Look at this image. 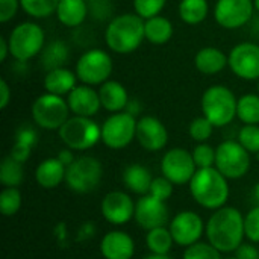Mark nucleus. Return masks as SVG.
<instances>
[{"mask_svg":"<svg viewBox=\"0 0 259 259\" xmlns=\"http://www.w3.org/2000/svg\"><path fill=\"white\" fill-rule=\"evenodd\" d=\"M238 141L249 153H259V124H244L238 132Z\"/></svg>","mask_w":259,"mask_h":259,"instance_id":"nucleus-36","label":"nucleus"},{"mask_svg":"<svg viewBox=\"0 0 259 259\" xmlns=\"http://www.w3.org/2000/svg\"><path fill=\"white\" fill-rule=\"evenodd\" d=\"M173 182H170L165 176H159V178H153V182L150 185V191L149 194H152L153 197L159 199V200H167L171 197L173 194Z\"/></svg>","mask_w":259,"mask_h":259,"instance_id":"nucleus-40","label":"nucleus"},{"mask_svg":"<svg viewBox=\"0 0 259 259\" xmlns=\"http://www.w3.org/2000/svg\"><path fill=\"white\" fill-rule=\"evenodd\" d=\"M32 149H33V147H30V146H27V144H23V143H17V141H15V144H14V147H12V150H11V156H12L15 161L24 164V162L29 159V156H30V153H32Z\"/></svg>","mask_w":259,"mask_h":259,"instance_id":"nucleus-44","label":"nucleus"},{"mask_svg":"<svg viewBox=\"0 0 259 259\" xmlns=\"http://www.w3.org/2000/svg\"><path fill=\"white\" fill-rule=\"evenodd\" d=\"M62 143L71 150H88L102 140V127L91 117H70L58 131Z\"/></svg>","mask_w":259,"mask_h":259,"instance_id":"nucleus-6","label":"nucleus"},{"mask_svg":"<svg viewBox=\"0 0 259 259\" xmlns=\"http://www.w3.org/2000/svg\"><path fill=\"white\" fill-rule=\"evenodd\" d=\"M229 67L232 73L244 80H259V46L255 42L237 44L229 56Z\"/></svg>","mask_w":259,"mask_h":259,"instance_id":"nucleus-14","label":"nucleus"},{"mask_svg":"<svg viewBox=\"0 0 259 259\" xmlns=\"http://www.w3.org/2000/svg\"><path fill=\"white\" fill-rule=\"evenodd\" d=\"M168 208L164 200L153 197L152 194L143 196L135 203V222L141 229L152 231L156 228H162L168 222Z\"/></svg>","mask_w":259,"mask_h":259,"instance_id":"nucleus-16","label":"nucleus"},{"mask_svg":"<svg viewBox=\"0 0 259 259\" xmlns=\"http://www.w3.org/2000/svg\"><path fill=\"white\" fill-rule=\"evenodd\" d=\"M20 6V0H0V23L11 21L17 15Z\"/></svg>","mask_w":259,"mask_h":259,"instance_id":"nucleus-42","label":"nucleus"},{"mask_svg":"<svg viewBox=\"0 0 259 259\" xmlns=\"http://www.w3.org/2000/svg\"><path fill=\"white\" fill-rule=\"evenodd\" d=\"M253 197H255V200L259 203V182L255 185V188H253Z\"/></svg>","mask_w":259,"mask_h":259,"instance_id":"nucleus-50","label":"nucleus"},{"mask_svg":"<svg viewBox=\"0 0 259 259\" xmlns=\"http://www.w3.org/2000/svg\"><path fill=\"white\" fill-rule=\"evenodd\" d=\"M214 124L206 118V117H197L194 118L191 123H190V127H188V134L190 137L197 141V143H205L206 140L211 138L212 132H214Z\"/></svg>","mask_w":259,"mask_h":259,"instance_id":"nucleus-35","label":"nucleus"},{"mask_svg":"<svg viewBox=\"0 0 259 259\" xmlns=\"http://www.w3.org/2000/svg\"><path fill=\"white\" fill-rule=\"evenodd\" d=\"M197 165L194 162L193 153L185 149L175 147L170 149L161 159V171L175 185L190 184L196 175Z\"/></svg>","mask_w":259,"mask_h":259,"instance_id":"nucleus-12","label":"nucleus"},{"mask_svg":"<svg viewBox=\"0 0 259 259\" xmlns=\"http://www.w3.org/2000/svg\"><path fill=\"white\" fill-rule=\"evenodd\" d=\"M206 237L208 243H211L217 250L223 253L235 252L246 237L243 214L234 206L215 209L208 220Z\"/></svg>","mask_w":259,"mask_h":259,"instance_id":"nucleus-1","label":"nucleus"},{"mask_svg":"<svg viewBox=\"0 0 259 259\" xmlns=\"http://www.w3.org/2000/svg\"><path fill=\"white\" fill-rule=\"evenodd\" d=\"M67 103L70 111L80 117H93L102 108L99 91L85 83L76 85V88L67 96Z\"/></svg>","mask_w":259,"mask_h":259,"instance_id":"nucleus-19","label":"nucleus"},{"mask_svg":"<svg viewBox=\"0 0 259 259\" xmlns=\"http://www.w3.org/2000/svg\"><path fill=\"white\" fill-rule=\"evenodd\" d=\"M205 231L203 220L193 211H182L176 214L170 223V232L176 244L190 247L202 238Z\"/></svg>","mask_w":259,"mask_h":259,"instance_id":"nucleus-15","label":"nucleus"},{"mask_svg":"<svg viewBox=\"0 0 259 259\" xmlns=\"http://www.w3.org/2000/svg\"><path fill=\"white\" fill-rule=\"evenodd\" d=\"M112 58L102 49H91L80 55L76 62V76L85 85H102L112 73Z\"/></svg>","mask_w":259,"mask_h":259,"instance_id":"nucleus-9","label":"nucleus"},{"mask_svg":"<svg viewBox=\"0 0 259 259\" xmlns=\"http://www.w3.org/2000/svg\"><path fill=\"white\" fill-rule=\"evenodd\" d=\"M143 259H171L168 255H156V253H152V255H149V256H146V258Z\"/></svg>","mask_w":259,"mask_h":259,"instance_id":"nucleus-49","label":"nucleus"},{"mask_svg":"<svg viewBox=\"0 0 259 259\" xmlns=\"http://www.w3.org/2000/svg\"><path fill=\"white\" fill-rule=\"evenodd\" d=\"M123 182L126 188L140 196H146L150 191V185L153 182L152 173L141 164H131L123 171Z\"/></svg>","mask_w":259,"mask_h":259,"instance_id":"nucleus-25","label":"nucleus"},{"mask_svg":"<svg viewBox=\"0 0 259 259\" xmlns=\"http://www.w3.org/2000/svg\"><path fill=\"white\" fill-rule=\"evenodd\" d=\"M56 158H58V159H59L65 167H68L70 164H73V161L76 159V158H74V155H73V150H71V149H68V147H67V149H64V150H61V152L58 153V156H56Z\"/></svg>","mask_w":259,"mask_h":259,"instance_id":"nucleus-47","label":"nucleus"},{"mask_svg":"<svg viewBox=\"0 0 259 259\" xmlns=\"http://www.w3.org/2000/svg\"><path fill=\"white\" fill-rule=\"evenodd\" d=\"M103 176V167L99 159L93 156H79L67 167L65 184L79 194L94 191Z\"/></svg>","mask_w":259,"mask_h":259,"instance_id":"nucleus-8","label":"nucleus"},{"mask_svg":"<svg viewBox=\"0 0 259 259\" xmlns=\"http://www.w3.org/2000/svg\"><path fill=\"white\" fill-rule=\"evenodd\" d=\"M190 191L200 206L206 209H220L229 199L228 178L215 167L199 168L190 182Z\"/></svg>","mask_w":259,"mask_h":259,"instance_id":"nucleus-3","label":"nucleus"},{"mask_svg":"<svg viewBox=\"0 0 259 259\" xmlns=\"http://www.w3.org/2000/svg\"><path fill=\"white\" fill-rule=\"evenodd\" d=\"M244 232L252 243H259V206L250 209L244 217Z\"/></svg>","mask_w":259,"mask_h":259,"instance_id":"nucleus-41","label":"nucleus"},{"mask_svg":"<svg viewBox=\"0 0 259 259\" xmlns=\"http://www.w3.org/2000/svg\"><path fill=\"white\" fill-rule=\"evenodd\" d=\"M238 99L225 85L209 87L200 100L203 117H206L215 127L228 126L237 117Z\"/></svg>","mask_w":259,"mask_h":259,"instance_id":"nucleus-4","label":"nucleus"},{"mask_svg":"<svg viewBox=\"0 0 259 259\" xmlns=\"http://www.w3.org/2000/svg\"><path fill=\"white\" fill-rule=\"evenodd\" d=\"M70 108L62 96L44 93L32 103L30 114L33 121L47 131H59L61 126L70 118Z\"/></svg>","mask_w":259,"mask_h":259,"instance_id":"nucleus-7","label":"nucleus"},{"mask_svg":"<svg viewBox=\"0 0 259 259\" xmlns=\"http://www.w3.org/2000/svg\"><path fill=\"white\" fill-rule=\"evenodd\" d=\"M144 32L146 39L155 46H161L170 41L173 36V24L167 17L155 15L152 18L144 20Z\"/></svg>","mask_w":259,"mask_h":259,"instance_id":"nucleus-27","label":"nucleus"},{"mask_svg":"<svg viewBox=\"0 0 259 259\" xmlns=\"http://www.w3.org/2000/svg\"><path fill=\"white\" fill-rule=\"evenodd\" d=\"M8 55H11L9 50V42L5 36H0V62H5Z\"/></svg>","mask_w":259,"mask_h":259,"instance_id":"nucleus-48","label":"nucleus"},{"mask_svg":"<svg viewBox=\"0 0 259 259\" xmlns=\"http://www.w3.org/2000/svg\"><path fill=\"white\" fill-rule=\"evenodd\" d=\"M88 15L87 0H61L56 9V17L67 27L80 26Z\"/></svg>","mask_w":259,"mask_h":259,"instance_id":"nucleus-26","label":"nucleus"},{"mask_svg":"<svg viewBox=\"0 0 259 259\" xmlns=\"http://www.w3.org/2000/svg\"><path fill=\"white\" fill-rule=\"evenodd\" d=\"M208 11L209 6L206 0H181L179 3V17L190 26H196L205 21Z\"/></svg>","mask_w":259,"mask_h":259,"instance_id":"nucleus-28","label":"nucleus"},{"mask_svg":"<svg viewBox=\"0 0 259 259\" xmlns=\"http://www.w3.org/2000/svg\"><path fill=\"white\" fill-rule=\"evenodd\" d=\"M258 94H259V83H258Z\"/></svg>","mask_w":259,"mask_h":259,"instance_id":"nucleus-53","label":"nucleus"},{"mask_svg":"<svg viewBox=\"0 0 259 259\" xmlns=\"http://www.w3.org/2000/svg\"><path fill=\"white\" fill-rule=\"evenodd\" d=\"M11 97H12L11 87H9V83H8L5 79H2V80H0V108H2V109H5V108L9 105Z\"/></svg>","mask_w":259,"mask_h":259,"instance_id":"nucleus-46","label":"nucleus"},{"mask_svg":"<svg viewBox=\"0 0 259 259\" xmlns=\"http://www.w3.org/2000/svg\"><path fill=\"white\" fill-rule=\"evenodd\" d=\"M100 252L105 259H132L135 253V244L129 234L111 231L102 238Z\"/></svg>","mask_w":259,"mask_h":259,"instance_id":"nucleus-20","label":"nucleus"},{"mask_svg":"<svg viewBox=\"0 0 259 259\" xmlns=\"http://www.w3.org/2000/svg\"><path fill=\"white\" fill-rule=\"evenodd\" d=\"M215 168L228 179H240L250 168V153L240 141H223L215 149Z\"/></svg>","mask_w":259,"mask_h":259,"instance_id":"nucleus-11","label":"nucleus"},{"mask_svg":"<svg viewBox=\"0 0 259 259\" xmlns=\"http://www.w3.org/2000/svg\"><path fill=\"white\" fill-rule=\"evenodd\" d=\"M235 256L238 259H259V250L252 244H241L235 250Z\"/></svg>","mask_w":259,"mask_h":259,"instance_id":"nucleus-45","label":"nucleus"},{"mask_svg":"<svg viewBox=\"0 0 259 259\" xmlns=\"http://www.w3.org/2000/svg\"><path fill=\"white\" fill-rule=\"evenodd\" d=\"M67 167L58 159V158H47L39 162V165L35 170V179L36 182L46 188L52 190L61 185L62 181H65Z\"/></svg>","mask_w":259,"mask_h":259,"instance_id":"nucleus-23","label":"nucleus"},{"mask_svg":"<svg viewBox=\"0 0 259 259\" xmlns=\"http://www.w3.org/2000/svg\"><path fill=\"white\" fill-rule=\"evenodd\" d=\"M165 2L167 0H134V9L135 14L147 20L155 15H159V12L165 6Z\"/></svg>","mask_w":259,"mask_h":259,"instance_id":"nucleus-39","label":"nucleus"},{"mask_svg":"<svg viewBox=\"0 0 259 259\" xmlns=\"http://www.w3.org/2000/svg\"><path fill=\"white\" fill-rule=\"evenodd\" d=\"M61 0H20L21 9L33 18H46L56 14Z\"/></svg>","mask_w":259,"mask_h":259,"instance_id":"nucleus-33","label":"nucleus"},{"mask_svg":"<svg viewBox=\"0 0 259 259\" xmlns=\"http://www.w3.org/2000/svg\"><path fill=\"white\" fill-rule=\"evenodd\" d=\"M220 253L211 243H196L185 249L184 259H222Z\"/></svg>","mask_w":259,"mask_h":259,"instance_id":"nucleus-37","label":"nucleus"},{"mask_svg":"<svg viewBox=\"0 0 259 259\" xmlns=\"http://www.w3.org/2000/svg\"><path fill=\"white\" fill-rule=\"evenodd\" d=\"M41 61H42V67L46 68V71L55 70L62 67L67 59H68V47L64 41H52L49 42L42 52H41Z\"/></svg>","mask_w":259,"mask_h":259,"instance_id":"nucleus-29","label":"nucleus"},{"mask_svg":"<svg viewBox=\"0 0 259 259\" xmlns=\"http://www.w3.org/2000/svg\"><path fill=\"white\" fill-rule=\"evenodd\" d=\"M24 179L23 164L15 161L11 155L6 156L0 164V182L5 187H18Z\"/></svg>","mask_w":259,"mask_h":259,"instance_id":"nucleus-32","label":"nucleus"},{"mask_svg":"<svg viewBox=\"0 0 259 259\" xmlns=\"http://www.w3.org/2000/svg\"><path fill=\"white\" fill-rule=\"evenodd\" d=\"M137 140L143 149L149 152H158L167 146L168 132L159 118L153 115H144L137 123Z\"/></svg>","mask_w":259,"mask_h":259,"instance_id":"nucleus-17","label":"nucleus"},{"mask_svg":"<svg viewBox=\"0 0 259 259\" xmlns=\"http://www.w3.org/2000/svg\"><path fill=\"white\" fill-rule=\"evenodd\" d=\"M102 215L111 225H124L135 215V205L129 194L111 191L102 200Z\"/></svg>","mask_w":259,"mask_h":259,"instance_id":"nucleus-18","label":"nucleus"},{"mask_svg":"<svg viewBox=\"0 0 259 259\" xmlns=\"http://www.w3.org/2000/svg\"><path fill=\"white\" fill-rule=\"evenodd\" d=\"M197 168H209L215 167V149H212L206 143H199L191 152Z\"/></svg>","mask_w":259,"mask_h":259,"instance_id":"nucleus-38","label":"nucleus"},{"mask_svg":"<svg viewBox=\"0 0 259 259\" xmlns=\"http://www.w3.org/2000/svg\"><path fill=\"white\" fill-rule=\"evenodd\" d=\"M229 64L228 56L217 47H203L197 52L194 58L196 68L208 76L220 73Z\"/></svg>","mask_w":259,"mask_h":259,"instance_id":"nucleus-24","label":"nucleus"},{"mask_svg":"<svg viewBox=\"0 0 259 259\" xmlns=\"http://www.w3.org/2000/svg\"><path fill=\"white\" fill-rule=\"evenodd\" d=\"M77 76L68 68L59 67L55 70H50L44 76V90L46 93L55 94V96H68L76 88Z\"/></svg>","mask_w":259,"mask_h":259,"instance_id":"nucleus-22","label":"nucleus"},{"mask_svg":"<svg viewBox=\"0 0 259 259\" xmlns=\"http://www.w3.org/2000/svg\"><path fill=\"white\" fill-rule=\"evenodd\" d=\"M237 117L244 124H259V94H244L237 103Z\"/></svg>","mask_w":259,"mask_h":259,"instance_id":"nucleus-31","label":"nucleus"},{"mask_svg":"<svg viewBox=\"0 0 259 259\" xmlns=\"http://www.w3.org/2000/svg\"><path fill=\"white\" fill-rule=\"evenodd\" d=\"M8 42L11 56L20 62H26L42 52L46 47V33L39 24L33 21H24L11 30Z\"/></svg>","mask_w":259,"mask_h":259,"instance_id":"nucleus-5","label":"nucleus"},{"mask_svg":"<svg viewBox=\"0 0 259 259\" xmlns=\"http://www.w3.org/2000/svg\"><path fill=\"white\" fill-rule=\"evenodd\" d=\"M138 120L127 111L109 115L102 124V141L106 147L120 150L127 147L137 138Z\"/></svg>","mask_w":259,"mask_h":259,"instance_id":"nucleus-10","label":"nucleus"},{"mask_svg":"<svg viewBox=\"0 0 259 259\" xmlns=\"http://www.w3.org/2000/svg\"><path fill=\"white\" fill-rule=\"evenodd\" d=\"M21 193L15 187H6L0 193V211L5 217L15 215L21 208Z\"/></svg>","mask_w":259,"mask_h":259,"instance_id":"nucleus-34","label":"nucleus"},{"mask_svg":"<svg viewBox=\"0 0 259 259\" xmlns=\"http://www.w3.org/2000/svg\"><path fill=\"white\" fill-rule=\"evenodd\" d=\"M100 103L102 108L106 109L111 114L121 112L127 108L129 103V94L127 90L117 80H106L99 88Z\"/></svg>","mask_w":259,"mask_h":259,"instance_id":"nucleus-21","label":"nucleus"},{"mask_svg":"<svg viewBox=\"0 0 259 259\" xmlns=\"http://www.w3.org/2000/svg\"><path fill=\"white\" fill-rule=\"evenodd\" d=\"M255 2V9L259 12V0H253Z\"/></svg>","mask_w":259,"mask_h":259,"instance_id":"nucleus-51","label":"nucleus"},{"mask_svg":"<svg viewBox=\"0 0 259 259\" xmlns=\"http://www.w3.org/2000/svg\"><path fill=\"white\" fill-rule=\"evenodd\" d=\"M144 39V18H141L138 14L117 15L105 29V42L114 53H132Z\"/></svg>","mask_w":259,"mask_h":259,"instance_id":"nucleus-2","label":"nucleus"},{"mask_svg":"<svg viewBox=\"0 0 259 259\" xmlns=\"http://www.w3.org/2000/svg\"><path fill=\"white\" fill-rule=\"evenodd\" d=\"M253 11V0H217L214 18L225 29H240L252 20Z\"/></svg>","mask_w":259,"mask_h":259,"instance_id":"nucleus-13","label":"nucleus"},{"mask_svg":"<svg viewBox=\"0 0 259 259\" xmlns=\"http://www.w3.org/2000/svg\"><path fill=\"white\" fill-rule=\"evenodd\" d=\"M147 232L149 234L146 237V243H147L149 250L156 255H168V252L171 250L173 243H175L170 229L162 226V228H156V229H152Z\"/></svg>","mask_w":259,"mask_h":259,"instance_id":"nucleus-30","label":"nucleus"},{"mask_svg":"<svg viewBox=\"0 0 259 259\" xmlns=\"http://www.w3.org/2000/svg\"><path fill=\"white\" fill-rule=\"evenodd\" d=\"M226 259H238L237 256H232V258H226Z\"/></svg>","mask_w":259,"mask_h":259,"instance_id":"nucleus-52","label":"nucleus"},{"mask_svg":"<svg viewBox=\"0 0 259 259\" xmlns=\"http://www.w3.org/2000/svg\"><path fill=\"white\" fill-rule=\"evenodd\" d=\"M15 141L17 143H23V144H27L30 147H33L36 143H38V135L35 132L33 127L30 126H21L18 131H17V135H15Z\"/></svg>","mask_w":259,"mask_h":259,"instance_id":"nucleus-43","label":"nucleus"}]
</instances>
